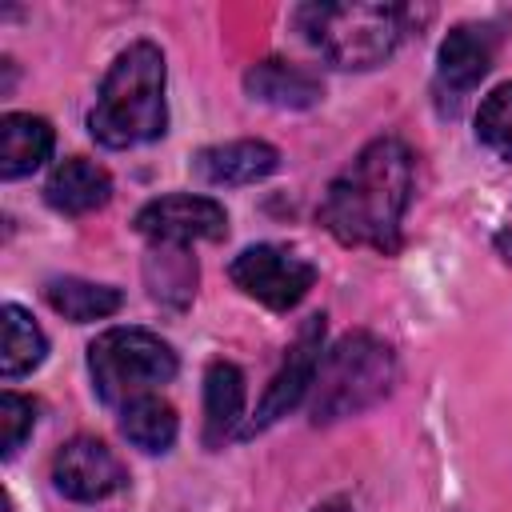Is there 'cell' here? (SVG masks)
<instances>
[{"mask_svg":"<svg viewBox=\"0 0 512 512\" xmlns=\"http://www.w3.org/2000/svg\"><path fill=\"white\" fill-rule=\"evenodd\" d=\"M412 148L400 136H376L328 184L316 216L348 248H400V224L412 200Z\"/></svg>","mask_w":512,"mask_h":512,"instance_id":"obj_1","label":"cell"},{"mask_svg":"<svg viewBox=\"0 0 512 512\" xmlns=\"http://www.w3.org/2000/svg\"><path fill=\"white\" fill-rule=\"evenodd\" d=\"M164 124V56L152 40H136L108 64L88 112V132L104 148H136L164 136Z\"/></svg>","mask_w":512,"mask_h":512,"instance_id":"obj_2","label":"cell"},{"mask_svg":"<svg viewBox=\"0 0 512 512\" xmlns=\"http://www.w3.org/2000/svg\"><path fill=\"white\" fill-rule=\"evenodd\" d=\"M396 380V356L376 332H344L312 380V424H336L380 404Z\"/></svg>","mask_w":512,"mask_h":512,"instance_id":"obj_3","label":"cell"},{"mask_svg":"<svg viewBox=\"0 0 512 512\" xmlns=\"http://www.w3.org/2000/svg\"><path fill=\"white\" fill-rule=\"evenodd\" d=\"M300 36L336 68H376L404 36L396 4H304L296 8Z\"/></svg>","mask_w":512,"mask_h":512,"instance_id":"obj_4","label":"cell"},{"mask_svg":"<svg viewBox=\"0 0 512 512\" xmlns=\"http://www.w3.org/2000/svg\"><path fill=\"white\" fill-rule=\"evenodd\" d=\"M176 352L148 328H108L88 344L92 388L104 404H132L176 376Z\"/></svg>","mask_w":512,"mask_h":512,"instance_id":"obj_5","label":"cell"},{"mask_svg":"<svg viewBox=\"0 0 512 512\" xmlns=\"http://www.w3.org/2000/svg\"><path fill=\"white\" fill-rule=\"evenodd\" d=\"M228 276H232V284L244 296L260 300L272 312L296 308L308 296V288L316 284V268L304 256H296L288 248H276V244H252V248H244L232 260Z\"/></svg>","mask_w":512,"mask_h":512,"instance_id":"obj_6","label":"cell"},{"mask_svg":"<svg viewBox=\"0 0 512 512\" xmlns=\"http://www.w3.org/2000/svg\"><path fill=\"white\" fill-rule=\"evenodd\" d=\"M504 40V20L456 24L436 52V96L456 108L492 68V56Z\"/></svg>","mask_w":512,"mask_h":512,"instance_id":"obj_7","label":"cell"},{"mask_svg":"<svg viewBox=\"0 0 512 512\" xmlns=\"http://www.w3.org/2000/svg\"><path fill=\"white\" fill-rule=\"evenodd\" d=\"M324 360V316H308L280 364V372L272 376V384L264 388L260 404H256V416L244 424V436H256L264 428H272L280 416H288L308 392H312V380H316V368Z\"/></svg>","mask_w":512,"mask_h":512,"instance_id":"obj_8","label":"cell"},{"mask_svg":"<svg viewBox=\"0 0 512 512\" xmlns=\"http://www.w3.org/2000/svg\"><path fill=\"white\" fill-rule=\"evenodd\" d=\"M136 232L152 244H192V240H224L228 236V212L212 196H156L136 212Z\"/></svg>","mask_w":512,"mask_h":512,"instance_id":"obj_9","label":"cell"},{"mask_svg":"<svg viewBox=\"0 0 512 512\" xmlns=\"http://www.w3.org/2000/svg\"><path fill=\"white\" fill-rule=\"evenodd\" d=\"M52 484L68 500L96 504V500H108L112 492H120L128 484V472H124L120 456L104 440L76 436L52 456Z\"/></svg>","mask_w":512,"mask_h":512,"instance_id":"obj_10","label":"cell"},{"mask_svg":"<svg viewBox=\"0 0 512 512\" xmlns=\"http://www.w3.org/2000/svg\"><path fill=\"white\" fill-rule=\"evenodd\" d=\"M196 176L208 184H256L264 176H272L280 168V152L268 140H228V144H212L200 148L192 160Z\"/></svg>","mask_w":512,"mask_h":512,"instance_id":"obj_11","label":"cell"},{"mask_svg":"<svg viewBox=\"0 0 512 512\" xmlns=\"http://www.w3.org/2000/svg\"><path fill=\"white\" fill-rule=\"evenodd\" d=\"M244 92L260 104L300 112V108H312L324 96V84L308 68H300L292 60H280V56H268V60H260L244 72Z\"/></svg>","mask_w":512,"mask_h":512,"instance_id":"obj_12","label":"cell"},{"mask_svg":"<svg viewBox=\"0 0 512 512\" xmlns=\"http://www.w3.org/2000/svg\"><path fill=\"white\" fill-rule=\"evenodd\" d=\"M108 196H112V176L88 156L60 160L44 184V200L64 216H88V212L104 208Z\"/></svg>","mask_w":512,"mask_h":512,"instance_id":"obj_13","label":"cell"},{"mask_svg":"<svg viewBox=\"0 0 512 512\" xmlns=\"http://www.w3.org/2000/svg\"><path fill=\"white\" fill-rule=\"evenodd\" d=\"M244 372L232 360H212L204 372V444L220 448L244 416Z\"/></svg>","mask_w":512,"mask_h":512,"instance_id":"obj_14","label":"cell"},{"mask_svg":"<svg viewBox=\"0 0 512 512\" xmlns=\"http://www.w3.org/2000/svg\"><path fill=\"white\" fill-rule=\"evenodd\" d=\"M52 124L32 112H8L0 120V176L20 180L32 176L52 156Z\"/></svg>","mask_w":512,"mask_h":512,"instance_id":"obj_15","label":"cell"},{"mask_svg":"<svg viewBox=\"0 0 512 512\" xmlns=\"http://www.w3.org/2000/svg\"><path fill=\"white\" fill-rule=\"evenodd\" d=\"M44 300L52 304V312H60L72 324H88V320H104L112 312H120L124 296L112 284H92L80 276H56L44 284Z\"/></svg>","mask_w":512,"mask_h":512,"instance_id":"obj_16","label":"cell"},{"mask_svg":"<svg viewBox=\"0 0 512 512\" xmlns=\"http://www.w3.org/2000/svg\"><path fill=\"white\" fill-rule=\"evenodd\" d=\"M196 260L184 252V244H156L144 260V280H148V292L152 300L160 304H172V308H184L196 292Z\"/></svg>","mask_w":512,"mask_h":512,"instance_id":"obj_17","label":"cell"},{"mask_svg":"<svg viewBox=\"0 0 512 512\" xmlns=\"http://www.w3.org/2000/svg\"><path fill=\"white\" fill-rule=\"evenodd\" d=\"M0 328H4V340H0V372H4V380H16V376L32 372L44 360L48 340H44L40 324L20 304H4L0 308Z\"/></svg>","mask_w":512,"mask_h":512,"instance_id":"obj_18","label":"cell"},{"mask_svg":"<svg viewBox=\"0 0 512 512\" xmlns=\"http://www.w3.org/2000/svg\"><path fill=\"white\" fill-rule=\"evenodd\" d=\"M176 428H180V420H176L172 404L152 396V392L136 396L132 404L120 408V432L140 452H168L172 440H176Z\"/></svg>","mask_w":512,"mask_h":512,"instance_id":"obj_19","label":"cell"},{"mask_svg":"<svg viewBox=\"0 0 512 512\" xmlns=\"http://www.w3.org/2000/svg\"><path fill=\"white\" fill-rule=\"evenodd\" d=\"M476 136L484 148H492L500 160H512V80L492 88L480 100L476 112Z\"/></svg>","mask_w":512,"mask_h":512,"instance_id":"obj_20","label":"cell"},{"mask_svg":"<svg viewBox=\"0 0 512 512\" xmlns=\"http://www.w3.org/2000/svg\"><path fill=\"white\" fill-rule=\"evenodd\" d=\"M0 424H4V460H12L36 428V404L20 392H4L0 396Z\"/></svg>","mask_w":512,"mask_h":512,"instance_id":"obj_21","label":"cell"},{"mask_svg":"<svg viewBox=\"0 0 512 512\" xmlns=\"http://www.w3.org/2000/svg\"><path fill=\"white\" fill-rule=\"evenodd\" d=\"M496 252L512 264V228H500V232H496Z\"/></svg>","mask_w":512,"mask_h":512,"instance_id":"obj_22","label":"cell"},{"mask_svg":"<svg viewBox=\"0 0 512 512\" xmlns=\"http://www.w3.org/2000/svg\"><path fill=\"white\" fill-rule=\"evenodd\" d=\"M312 512H352V504H344V500H324V504H316Z\"/></svg>","mask_w":512,"mask_h":512,"instance_id":"obj_23","label":"cell"}]
</instances>
